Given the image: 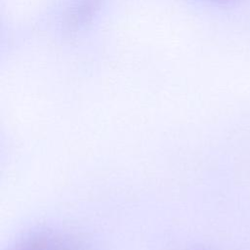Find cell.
Returning a JSON list of instances; mask_svg holds the SVG:
<instances>
[{
	"label": "cell",
	"instance_id": "cell-3",
	"mask_svg": "<svg viewBox=\"0 0 250 250\" xmlns=\"http://www.w3.org/2000/svg\"><path fill=\"white\" fill-rule=\"evenodd\" d=\"M209 1L216 2V3H229V2H231V1H234V0H209Z\"/></svg>",
	"mask_w": 250,
	"mask_h": 250
},
{
	"label": "cell",
	"instance_id": "cell-1",
	"mask_svg": "<svg viewBox=\"0 0 250 250\" xmlns=\"http://www.w3.org/2000/svg\"><path fill=\"white\" fill-rule=\"evenodd\" d=\"M103 0H74L64 17V28L76 32L94 20L102 7Z\"/></svg>",
	"mask_w": 250,
	"mask_h": 250
},
{
	"label": "cell",
	"instance_id": "cell-2",
	"mask_svg": "<svg viewBox=\"0 0 250 250\" xmlns=\"http://www.w3.org/2000/svg\"><path fill=\"white\" fill-rule=\"evenodd\" d=\"M14 250H83L74 241L53 233H42L26 238Z\"/></svg>",
	"mask_w": 250,
	"mask_h": 250
}]
</instances>
